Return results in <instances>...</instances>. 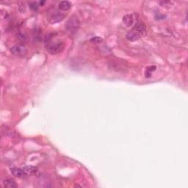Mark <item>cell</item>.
<instances>
[{
  "label": "cell",
  "mask_w": 188,
  "mask_h": 188,
  "mask_svg": "<svg viewBox=\"0 0 188 188\" xmlns=\"http://www.w3.org/2000/svg\"><path fill=\"white\" fill-rule=\"evenodd\" d=\"M46 49L49 53L52 54H57L60 53L64 49L65 44L60 40L51 41V36L48 39H46Z\"/></svg>",
  "instance_id": "1"
},
{
  "label": "cell",
  "mask_w": 188,
  "mask_h": 188,
  "mask_svg": "<svg viewBox=\"0 0 188 188\" xmlns=\"http://www.w3.org/2000/svg\"><path fill=\"white\" fill-rule=\"evenodd\" d=\"M79 26H80V21L77 16L75 15L70 17L66 22V29L70 33H76L79 30Z\"/></svg>",
  "instance_id": "2"
},
{
  "label": "cell",
  "mask_w": 188,
  "mask_h": 188,
  "mask_svg": "<svg viewBox=\"0 0 188 188\" xmlns=\"http://www.w3.org/2000/svg\"><path fill=\"white\" fill-rule=\"evenodd\" d=\"M10 52L16 57H24L27 53V49L23 45L17 44L10 48Z\"/></svg>",
  "instance_id": "3"
},
{
  "label": "cell",
  "mask_w": 188,
  "mask_h": 188,
  "mask_svg": "<svg viewBox=\"0 0 188 188\" xmlns=\"http://www.w3.org/2000/svg\"><path fill=\"white\" fill-rule=\"evenodd\" d=\"M141 36H142V34L132 29L131 30H130L127 32V34H126V38H127V40H130V41H135V40H137L138 39H140Z\"/></svg>",
  "instance_id": "4"
},
{
  "label": "cell",
  "mask_w": 188,
  "mask_h": 188,
  "mask_svg": "<svg viewBox=\"0 0 188 188\" xmlns=\"http://www.w3.org/2000/svg\"><path fill=\"white\" fill-rule=\"evenodd\" d=\"M64 17H65V15H64V14L56 11V12H54V13L51 14V15H50L49 21L51 23L59 22V21H61L63 19Z\"/></svg>",
  "instance_id": "5"
},
{
  "label": "cell",
  "mask_w": 188,
  "mask_h": 188,
  "mask_svg": "<svg viewBox=\"0 0 188 188\" xmlns=\"http://www.w3.org/2000/svg\"><path fill=\"white\" fill-rule=\"evenodd\" d=\"M10 171H11L12 174L14 176L18 177V178H24L27 176L26 173H25L24 170H23V168H19V167H12L10 169Z\"/></svg>",
  "instance_id": "6"
},
{
  "label": "cell",
  "mask_w": 188,
  "mask_h": 188,
  "mask_svg": "<svg viewBox=\"0 0 188 188\" xmlns=\"http://www.w3.org/2000/svg\"><path fill=\"white\" fill-rule=\"evenodd\" d=\"M134 16L132 14H126L123 17V22L126 26H131L134 24Z\"/></svg>",
  "instance_id": "7"
},
{
  "label": "cell",
  "mask_w": 188,
  "mask_h": 188,
  "mask_svg": "<svg viewBox=\"0 0 188 188\" xmlns=\"http://www.w3.org/2000/svg\"><path fill=\"white\" fill-rule=\"evenodd\" d=\"M27 175H34L37 172V167L32 165H25L22 167Z\"/></svg>",
  "instance_id": "8"
},
{
  "label": "cell",
  "mask_w": 188,
  "mask_h": 188,
  "mask_svg": "<svg viewBox=\"0 0 188 188\" xmlns=\"http://www.w3.org/2000/svg\"><path fill=\"white\" fill-rule=\"evenodd\" d=\"M59 9L62 11H67L71 7V3L68 1H61L59 3Z\"/></svg>",
  "instance_id": "9"
},
{
  "label": "cell",
  "mask_w": 188,
  "mask_h": 188,
  "mask_svg": "<svg viewBox=\"0 0 188 188\" xmlns=\"http://www.w3.org/2000/svg\"><path fill=\"white\" fill-rule=\"evenodd\" d=\"M133 29L137 31V32H139L142 35L145 32V30H146V26L144 24V23L137 22L135 23V25H134V27H133Z\"/></svg>",
  "instance_id": "10"
},
{
  "label": "cell",
  "mask_w": 188,
  "mask_h": 188,
  "mask_svg": "<svg viewBox=\"0 0 188 188\" xmlns=\"http://www.w3.org/2000/svg\"><path fill=\"white\" fill-rule=\"evenodd\" d=\"M2 184L4 187H7V188H15L18 187V185L15 184V182L13 181V180L9 179V178L8 179L4 180Z\"/></svg>",
  "instance_id": "11"
},
{
  "label": "cell",
  "mask_w": 188,
  "mask_h": 188,
  "mask_svg": "<svg viewBox=\"0 0 188 188\" xmlns=\"http://www.w3.org/2000/svg\"><path fill=\"white\" fill-rule=\"evenodd\" d=\"M156 70V66L155 65H151L146 68L145 72V76L146 78H150L151 76V73H153L154 70Z\"/></svg>",
  "instance_id": "12"
},
{
  "label": "cell",
  "mask_w": 188,
  "mask_h": 188,
  "mask_svg": "<svg viewBox=\"0 0 188 188\" xmlns=\"http://www.w3.org/2000/svg\"><path fill=\"white\" fill-rule=\"evenodd\" d=\"M29 8L32 10V11H37L39 8V5L37 4V2L36 1H31V2L29 3Z\"/></svg>",
  "instance_id": "13"
},
{
  "label": "cell",
  "mask_w": 188,
  "mask_h": 188,
  "mask_svg": "<svg viewBox=\"0 0 188 188\" xmlns=\"http://www.w3.org/2000/svg\"><path fill=\"white\" fill-rule=\"evenodd\" d=\"M17 37H18V40H21V41H25L27 38V35L25 32H19L17 33Z\"/></svg>",
  "instance_id": "14"
},
{
  "label": "cell",
  "mask_w": 188,
  "mask_h": 188,
  "mask_svg": "<svg viewBox=\"0 0 188 188\" xmlns=\"http://www.w3.org/2000/svg\"><path fill=\"white\" fill-rule=\"evenodd\" d=\"M90 41H91L92 43H100L103 41V40L101 37H92V38L90 39Z\"/></svg>",
  "instance_id": "15"
},
{
  "label": "cell",
  "mask_w": 188,
  "mask_h": 188,
  "mask_svg": "<svg viewBox=\"0 0 188 188\" xmlns=\"http://www.w3.org/2000/svg\"><path fill=\"white\" fill-rule=\"evenodd\" d=\"M45 3V1H40V6H43V4Z\"/></svg>",
  "instance_id": "16"
}]
</instances>
